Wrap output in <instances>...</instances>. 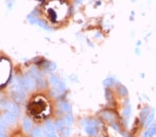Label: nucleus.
Listing matches in <instances>:
<instances>
[{"mask_svg":"<svg viewBox=\"0 0 156 137\" xmlns=\"http://www.w3.org/2000/svg\"><path fill=\"white\" fill-rule=\"evenodd\" d=\"M45 14L52 22H58L62 20L67 14L68 7L66 3L60 0L49 1L45 7Z\"/></svg>","mask_w":156,"mask_h":137,"instance_id":"nucleus-1","label":"nucleus"},{"mask_svg":"<svg viewBox=\"0 0 156 137\" xmlns=\"http://www.w3.org/2000/svg\"><path fill=\"white\" fill-rule=\"evenodd\" d=\"M47 107V102L43 100L39 99L31 102L29 107V110H30V112L33 115L37 116L45 112Z\"/></svg>","mask_w":156,"mask_h":137,"instance_id":"nucleus-2","label":"nucleus"},{"mask_svg":"<svg viewBox=\"0 0 156 137\" xmlns=\"http://www.w3.org/2000/svg\"><path fill=\"white\" fill-rule=\"evenodd\" d=\"M22 82L24 89L32 90L35 87V81L33 77L31 74L25 75L24 78L22 79Z\"/></svg>","mask_w":156,"mask_h":137,"instance_id":"nucleus-3","label":"nucleus"},{"mask_svg":"<svg viewBox=\"0 0 156 137\" xmlns=\"http://www.w3.org/2000/svg\"><path fill=\"white\" fill-rule=\"evenodd\" d=\"M4 107L8 110V112L12 113L15 116H19L20 114V108L17 105L11 102H4Z\"/></svg>","mask_w":156,"mask_h":137,"instance_id":"nucleus-4","label":"nucleus"},{"mask_svg":"<svg viewBox=\"0 0 156 137\" xmlns=\"http://www.w3.org/2000/svg\"><path fill=\"white\" fill-rule=\"evenodd\" d=\"M3 118L8 123H14L16 121V117L14 114H12L11 112H6L4 114Z\"/></svg>","mask_w":156,"mask_h":137,"instance_id":"nucleus-5","label":"nucleus"},{"mask_svg":"<svg viewBox=\"0 0 156 137\" xmlns=\"http://www.w3.org/2000/svg\"><path fill=\"white\" fill-rule=\"evenodd\" d=\"M156 131V125H152L144 133L143 137H153V134H155Z\"/></svg>","mask_w":156,"mask_h":137,"instance_id":"nucleus-6","label":"nucleus"},{"mask_svg":"<svg viewBox=\"0 0 156 137\" xmlns=\"http://www.w3.org/2000/svg\"><path fill=\"white\" fill-rule=\"evenodd\" d=\"M85 130L86 133H87L88 135L92 136V137L95 136L96 134V133H97V129H96V127H94V126H87V127L85 128Z\"/></svg>","mask_w":156,"mask_h":137,"instance_id":"nucleus-7","label":"nucleus"},{"mask_svg":"<svg viewBox=\"0 0 156 137\" xmlns=\"http://www.w3.org/2000/svg\"><path fill=\"white\" fill-rule=\"evenodd\" d=\"M23 125H24V129L26 132H29L31 129V127H32V124H31V122L30 121L29 118H25L24 120V122H23Z\"/></svg>","mask_w":156,"mask_h":137,"instance_id":"nucleus-8","label":"nucleus"},{"mask_svg":"<svg viewBox=\"0 0 156 137\" xmlns=\"http://www.w3.org/2000/svg\"><path fill=\"white\" fill-rule=\"evenodd\" d=\"M60 109H61L63 112H69L71 111V105H70V103L67 102H61L60 105Z\"/></svg>","mask_w":156,"mask_h":137,"instance_id":"nucleus-9","label":"nucleus"},{"mask_svg":"<svg viewBox=\"0 0 156 137\" xmlns=\"http://www.w3.org/2000/svg\"><path fill=\"white\" fill-rule=\"evenodd\" d=\"M36 82L37 85H38V87L40 88H43L45 86V81L44 80V78H42V76L40 74L39 75H37L36 78Z\"/></svg>","mask_w":156,"mask_h":137,"instance_id":"nucleus-10","label":"nucleus"},{"mask_svg":"<svg viewBox=\"0 0 156 137\" xmlns=\"http://www.w3.org/2000/svg\"><path fill=\"white\" fill-rule=\"evenodd\" d=\"M101 116H102V117H103L104 119L108 120V121H112V119L115 118V115H114V114L109 112H103V113L101 114Z\"/></svg>","mask_w":156,"mask_h":137,"instance_id":"nucleus-11","label":"nucleus"},{"mask_svg":"<svg viewBox=\"0 0 156 137\" xmlns=\"http://www.w3.org/2000/svg\"><path fill=\"white\" fill-rule=\"evenodd\" d=\"M149 112V109L148 107H144V109L142 110V112L140 113V117H141V120H142V122L144 123L145 121H146V118H147V115L148 114Z\"/></svg>","mask_w":156,"mask_h":137,"instance_id":"nucleus-12","label":"nucleus"},{"mask_svg":"<svg viewBox=\"0 0 156 137\" xmlns=\"http://www.w3.org/2000/svg\"><path fill=\"white\" fill-rule=\"evenodd\" d=\"M32 136L33 137H45V134L41 129L36 128L32 131Z\"/></svg>","mask_w":156,"mask_h":137,"instance_id":"nucleus-13","label":"nucleus"},{"mask_svg":"<svg viewBox=\"0 0 156 137\" xmlns=\"http://www.w3.org/2000/svg\"><path fill=\"white\" fill-rule=\"evenodd\" d=\"M63 122H64V124L66 125H70L73 122V116L71 114H67L64 118Z\"/></svg>","mask_w":156,"mask_h":137,"instance_id":"nucleus-14","label":"nucleus"},{"mask_svg":"<svg viewBox=\"0 0 156 137\" xmlns=\"http://www.w3.org/2000/svg\"><path fill=\"white\" fill-rule=\"evenodd\" d=\"M114 83H115V80L113 78H106L103 82V85H105L106 87H111V86H112L114 85Z\"/></svg>","mask_w":156,"mask_h":137,"instance_id":"nucleus-15","label":"nucleus"},{"mask_svg":"<svg viewBox=\"0 0 156 137\" xmlns=\"http://www.w3.org/2000/svg\"><path fill=\"white\" fill-rule=\"evenodd\" d=\"M153 118H154V114H153V113L150 114L149 115H148L147 118H146L145 122H144V125H145L146 127L148 126L149 125L152 123V121H153Z\"/></svg>","mask_w":156,"mask_h":137,"instance_id":"nucleus-16","label":"nucleus"},{"mask_svg":"<svg viewBox=\"0 0 156 137\" xmlns=\"http://www.w3.org/2000/svg\"><path fill=\"white\" fill-rule=\"evenodd\" d=\"M35 24H37L38 26H40V27L43 28L45 29V30H49V27L43 21H42L41 20H39V19H37V18H36Z\"/></svg>","mask_w":156,"mask_h":137,"instance_id":"nucleus-17","label":"nucleus"},{"mask_svg":"<svg viewBox=\"0 0 156 137\" xmlns=\"http://www.w3.org/2000/svg\"><path fill=\"white\" fill-rule=\"evenodd\" d=\"M46 128H47V131L50 133H53L55 131V127L51 121H47L46 122Z\"/></svg>","mask_w":156,"mask_h":137,"instance_id":"nucleus-18","label":"nucleus"},{"mask_svg":"<svg viewBox=\"0 0 156 137\" xmlns=\"http://www.w3.org/2000/svg\"><path fill=\"white\" fill-rule=\"evenodd\" d=\"M118 91L119 93L121 96H126L128 95V90L126 88V87L123 86V85H120L119 87V89H118Z\"/></svg>","mask_w":156,"mask_h":137,"instance_id":"nucleus-19","label":"nucleus"},{"mask_svg":"<svg viewBox=\"0 0 156 137\" xmlns=\"http://www.w3.org/2000/svg\"><path fill=\"white\" fill-rule=\"evenodd\" d=\"M131 107H128V106L124 108V110H123V112H122V115L124 117L128 118V117H129L131 116Z\"/></svg>","mask_w":156,"mask_h":137,"instance_id":"nucleus-20","label":"nucleus"},{"mask_svg":"<svg viewBox=\"0 0 156 137\" xmlns=\"http://www.w3.org/2000/svg\"><path fill=\"white\" fill-rule=\"evenodd\" d=\"M49 82L51 85H58L60 82H59V79L57 76L56 75H52L50 78H49Z\"/></svg>","mask_w":156,"mask_h":137,"instance_id":"nucleus-21","label":"nucleus"},{"mask_svg":"<svg viewBox=\"0 0 156 137\" xmlns=\"http://www.w3.org/2000/svg\"><path fill=\"white\" fill-rule=\"evenodd\" d=\"M30 74L32 75V76L33 78H36L37 75L40 74L38 71V70L36 69V67H31V69H30Z\"/></svg>","mask_w":156,"mask_h":137,"instance_id":"nucleus-22","label":"nucleus"},{"mask_svg":"<svg viewBox=\"0 0 156 137\" xmlns=\"http://www.w3.org/2000/svg\"><path fill=\"white\" fill-rule=\"evenodd\" d=\"M64 125H65L64 124V122H63V121H62V120H58V121H56V123H55L56 127V129H58V130H60V129L62 128V127H63Z\"/></svg>","mask_w":156,"mask_h":137,"instance_id":"nucleus-23","label":"nucleus"},{"mask_svg":"<svg viewBox=\"0 0 156 137\" xmlns=\"http://www.w3.org/2000/svg\"><path fill=\"white\" fill-rule=\"evenodd\" d=\"M8 126V123L4 118H0V127L1 128H5Z\"/></svg>","mask_w":156,"mask_h":137,"instance_id":"nucleus-24","label":"nucleus"},{"mask_svg":"<svg viewBox=\"0 0 156 137\" xmlns=\"http://www.w3.org/2000/svg\"><path fill=\"white\" fill-rule=\"evenodd\" d=\"M71 133V130L70 129H68V128H65L64 129H62V134L64 136V137H67Z\"/></svg>","mask_w":156,"mask_h":137,"instance_id":"nucleus-25","label":"nucleus"},{"mask_svg":"<svg viewBox=\"0 0 156 137\" xmlns=\"http://www.w3.org/2000/svg\"><path fill=\"white\" fill-rule=\"evenodd\" d=\"M56 69V64L54 62H51L49 65V69L50 71H54Z\"/></svg>","mask_w":156,"mask_h":137,"instance_id":"nucleus-26","label":"nucleus"},{"mask_svg":"<svg viewBox=\"0 0 156 137\" xmlns=\"http://www.w3.org/2000/svg\"><path fill=\"white\" fill-rule=\"evenodd\" d=\"M111 125L116 129V130H117V131H120V128H119V127L117 125V124H116V123H112V124H111Z\"/></svg>","mask_w":156,"mask_h":137,"instance_id":"nucleus-27","label":"nucleus"},{"mask_svg":"<svg viewBox=\"0 0 156 137\" xmlns=\"http://www.w3.org/2000/svg\"><path fill=\"white\" fill-rule=\"evenodd\" d=\"M47 137H57V136L55 134H53V133H51L50 134H49Z\"/></svg>","mask_w":156,"mask_h":137,"instance_id":"nucleus-28","label":"nucleus"},{"mask_svg":"<svg viewBox=\"0 0 156 137\" xmlns=\"http://www.w3.org/2000/svg\"><path fill=\"white\" fill-rule=\"evenodd\" d=\"M4 107V102H0V109Z\"/></svg>","mask_w":156,"mask_h":137,"instance_id":"nucleus-29","label":"nucleus"},{"mask_svg":"<svg viewBox=\"0 0 156 137\" xmlns=\"http://www.w3.org/2000/svg\"><path fill=\"white\" fill-rule=\"evenodd\" d=\"M0 137H6V134H4V133H2V132H0Z\"/></svg>","mask_w":156,"mask_h":137,"instance_id":"nucleus-30","label":"nucleus"},{"mask_svg":"<svg viewBox=\"0 0 156 137\" xmlns=\"http://www.w3.org/2000/svg\"><path fill=\"white\" fill-rule=\"evenodd\" d=\"M102 137V136H100V137Z\"/></svg>","mask_w":156,"mask_h":137,"instance_id":"nucleus-31","label":"nucleus"},{"mask_svg":"<svg viewBox=\"0 0 156 137\" xmlns=\"http://www.w3.org/2000/svg\"><path fill=\"white\" fill-rule=\"evenodd\" d=\"M132 1H136V0H132Z\"/></svg>","mask_w":156,"mask_h":137,"instance_id":"nucleus-32","label":"nucleus"}]
</instances>
